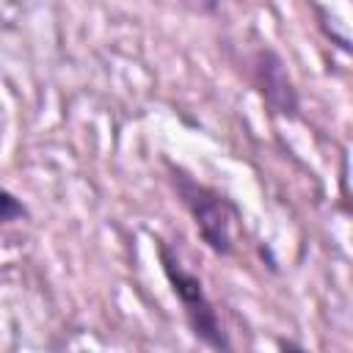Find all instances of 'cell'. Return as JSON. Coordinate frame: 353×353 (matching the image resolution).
<instances>
[{"instance_id": "cell-4", "label": "cell", "mask_w": 353, "mask_h": 353, "mask_svg": "<svg viewBox=\"0 0 353 353\" xmlns=\"http://www.w3.org/2000/svg\"><path fill=\"white\" fill-rule=\"evenodd\" d=\"M19 218H25V207L6 188H0V223H11Z\"/></svg>"}, {"instance_id": "cell-2", "label": "cell", "mask_w": 353, "mask_h": 353, "mask_svg": "<svg viewBox=\"0 0 353 353\" xmlns=\"http://www.w3.org/2000/svg\"><path fill=\"white\" fill-rule=\"evenodd\" d=\"M157 254H160V262H163V270L174 287V295L179 298L182 303V312H185V320L193 331V336L199 342H204L207 347H215V350H229L232 342L221 325V317L212 306V301L207 298L204 292V284L199 276H193L190 270L182 268V262L168 251L165 243L157 245Z\"/></svg>"}, {"instance_id": "cell-1", "label": "cell", "mask_w": 353, "mask_h": 353, "mask_svg": "<svg viewBox=\"0 0 353 353\" xmlns=\"http://www.w3.org/2000/svg\"><path fill=\"white\" fill-rule=\"evenodd\" d=\"M171 182H174L179 201L190 212L201 240L218 256H229L234 248V226L240 221L234 201L226 199L223 193H218L215 188L196 182L190 174H185L179 168H171Z\"/></svg>"}, {"instance_id": "cell-3", "label": "cell", "mask_w": 353, "mask_h": 353, "mask_svg": "<svg viewBox=\"0 0 353 353\" xmlns=\"http://www.w3.org/2000/svg\"><path fill=\"white\" fill-rule=\"evenodd\" d=\"M254 85L259 88L262 99L270 105L279 116H295L298 113V94L292 88V80L281 63V58L273 50H259L254 55Z\"/></svg>"}, {"instance_id": "cell-5", "label": "cell", "mask_w": 353, "mask_h": 353, "mask_svg": "<svg viewBox=\"0 0 353 353\" xmlns=\"http://www.w3.org/2000/svg\"><path fill=\"white\" fill-rule=\"evenodd\" d=\"M182 3H188V6H193L199 11H212L215 8V0H182Z\"/></svg>"}]
</instances>
